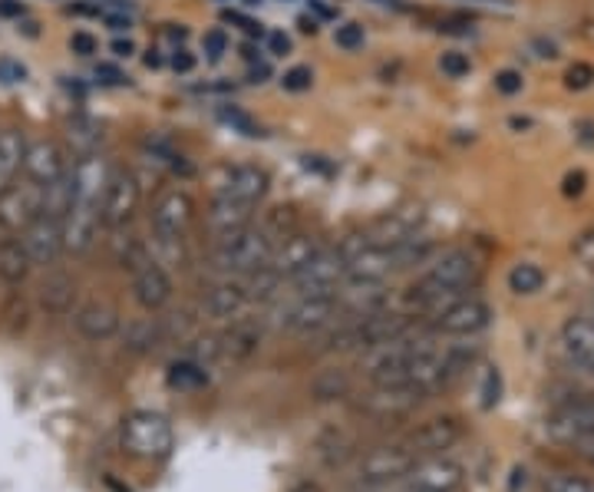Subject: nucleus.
Instances as JSON below:
<instances>
[{"instance_id":"1","label":"nucleus","mask_w":594,"mask_h":492,"mask_svg":"<svg viewBox=\"0 0 594 492\" xmlns=\"http://www.w3.org/2000/svg\"><path fill=\"white\" fill-rule=\"evenodd\" d=\"M120 446L143 462H159L169 459L172 446H176V433L172 423L162 413L153 410H133L123 416L120 423Z\"/></svg>"},{"instance_id":"2","label":"nucleus","mask_w":594,"mask_h":492,"mask_svg":"<svg viewBox=\"0 0 594 492\" xmlns=\"http://www.w3.org/2000/svg\"><path fill=\"white\" fill-rule=\"evenodd\" d=\"M416 462H419V456L410 449L406 439L403 443H380V446L357 456L354 479L360 489H383V485L403 482Z\"/></svg>"},{"instance_id":"3","label":"nucleus","mask_w":594,"mask_h":492,"mask_svg":"<svg viewBox=\"0 0 594 492\" xmlns=\"http://www.w3.org/2000/svg\"><path fill=\"white\" fill-rule=\"evenodd\" d=\"M271 251H274V238L265 228L248 225L235 235L218 238L215 265L222 271H232V275H255L258 268H265L271 261Z\"/></svg>"},{"instance_id":"4","label":"nucleus","mask_w":594,"mask_h":492,"mask_svg":"<svg viewBox=\"0 0 594 492\" xmlns=\"http://www.w3.org/2000/svg\"><path fill=\"white\" fill-rule=\"evenodd\" d=\"M423 400H426V393H419L410 383H370V390L360 393L357 406L370 420H390L393 423V420L410 416Z\"/></svg>"},{"instance_id":"5","label":"nucleus","mask_w":594,"mask_h":492,"mask_svg":"<svg viewBox=\"0 0 594 492\" xmlns=\"http://www.w3.org/2000/svg\"><path fill=\"white\" fill-rule=\"evenodd\" d=\"M489 304L475 294H459L456 301H449L439 314L429 317V331L433 334H446V337H472L479 331L489 327Z\"/></svg>"},{"instance_id":"6","label":"nucleus","mask_w":594,"mask_h":492,"mask_svg":"<svg viewBox=\"0 0 594 492\" xmlns=\"http://www.w3.org/2000/svg\"><path fill=\"white\" fill-rule=\"evenodd\" d=\"M41 219V186L31 179H14L0 189V228L8 235H21L27 225Z\"/></svg>"},{"instance_id":"7","label":"nucleus","mask_w":594,"mask_h":492,"mask_svg":"<svg viewBox=\"0 0 594 492\" xmlns=\"http://www.w3.org/2000/svg\"><path fill=\"white\" fill-rule=\"evenodd\" d=\"M298 291V298H317V294H337L340 281H344V258L337 255V248H317V255L294 275L288 278Z\"/></svg>"},{"instance_id":"8","label":"nucleus","mask_w":594,"mask_h":492,"mask_svg":"<svg viewBox=\"0 0 594 492\" xmlns=\"http://www.w3.org/2000/svg\"><path fill=\"white\" fill-rule=\"evenodd\" d=\"M340 317V301L337 294H317V298H298L284 311V327L298 337H314Z\"/></svg>"},{"instance_id":"9","label":"nucleus","mask_w":594,"mask_h":492,"mask_svg":"<svg viewBox=\"0 0 594 492\" xmlns=\"http://www.w3.org/2000/svg\"><path fill=\"white\" fill-rule=\"evenodd\" d=\"M139 199H143V189H139V179L130 172V169H113V179L107 186V195H103V225L120 232L133 222L136 209H139Z\"/></svg>"},{"instance_id":"10","label":"nucleus","mask_w":594,"mask_h":492,"mask_svg":"<svg viewBox=\"0 0 594 492\" xmlns=\"http://www.w3.org/2000/svg\"><path fill=\"white\" fill-rule=\"evenodd\" d=\"M479 258L466 248H449V251H439L433 255L429 268H426V281L439 284V288H449V291H469L475 281H479Z\"/></svg>"},{"instance_id":"11","label":"nucleus","mask_w":594,"mask_h":492,"mask_svg":"<svg viewBox=\"0 0 594 492\" xmlns=\"http://www.w3.org/2000/svg\"><path fill=\"white\" fill-rule=\"evenodd\" d=\"M462 482H466V469L442 452V456H423V459L410 469V476L403 479V489H419V492H462Z\"/></svg>"},{"instance_id":"12","label":"nucleus","mask_w":594,"mask_h":492,"mask_svg":"<svg viewBox=\"0 0 594 492\" xmlns=\"http://www.w3.org/2000/svg\"><path fill=\"white\" fill-rule=\"evenodd\" d=\"M60 228H64V251L83 255V251H90L93 242L100 238V228H103V209H100L97 202L74 199V205H70V212L64 215Z\"/></svg>"},{"instance_id":"13","label":"nucleus","mask_w":594,"mask_h":492,"mask_svg":"<svg viewBox=\"0 0 594 492\" xmlns=\"http://www.w3.org/2000/svg\"><path fill=\"white\" fill-rule=\"evenodd\" d=\"M466 436V423L459 420V416H433V420H426V423H419L410 436H406V443H410V449L423 459V456H442V452H449L459 439Z\"/></svg>"},{"instance_id":"14","label":"nucleus","mask_w":594,"mask_h":492,"mask_svg":"<svg viewBox=\"0 0 594 492\" xmlns=\"http://www.w3.org/2000/svg\"><path fill=\"white\" fill-rule=\"evenodd\" d=\"M153 232L166 235V238H182L186 228L195 222V199L186 189H169L156 199L153 205Z\"/></svg>"},{"instance_id":"15","label":"nucleus","mask_w":594,"mask_h":492,"mask_svg":"<svg viewBox=\"0 0 594 492\" xmlns=\"http://www.w3.org/2000/svg\"><path fill=\"white\" fill-rule=\"evenodd\" d=\"M67 172H70V182H74V199L103 205L107 186L113 179L110 159H103L100 153H87V156H77V163Z\"/></svg>"},{"instance_id":"16","label":"nucleus","mask_w":594,"mask_h":492,"mask_svg":"<svg viewBox=\"0 0 594 492\" xmlns=\"http://www.w3.org/2000/svg\"><path fill=\"white\" fill-rule=\"evenodd\" d=\"M172 291H176L172 275L156 258H149L143 268L133 271V298L143 311H149V314L162 311L172 301Z\"/></svg>"},{"instance_id":"17","label":"nucleus","mask_w":594,"mask_h":492,"mask_svg":"<svg viewBox=\"0 0 594 492\" xmlns=\"http://www.w3.org/2000/svg\"><path fill=\"white\" fill-rule=\"evenodd\" d=\"M70 163L67 153L60 149V143L54 139H34L24 149V179L37 182V186H51L54 179L67 176Z\"/></svg>"},{"instance_id":"18","label":"nucleus","mask_w":594,"mask_h":492,"mask_svg":"<svg viewBox=\"0 0 594 492\" xmlns=\"http://www.w3.org/2000/svg\"><path fill=\"white\" fill-rule=\"evenodd\" d=\"M21 242L34 265H54L64 255V228H60V222H54L47 215H41L34 225H27L21 232Z\"/></svg>"},{"instance_id":"19","label":"nucleus","mask_w":594,"mask_h":492,"mask_svg":"<svg viewBox=\"0 0 594 492\" xmlns=\"http://www.w3.org/2000/svg\"><path fill=\"white\" fill-rule=\"evenodd\" d=\"M74 324H77V334L93 340V344H103V340H113L123 327V317L113 304L107 301H90L83 308H77L74 314Z\"/></svg>"},{"instance_id":"20","label":"nucleus","mask_w":594,"mask_h":492,"mask_svg":"<svg viewBox=\"0 0 594 492\" xmlns=\"http://www.w3.org/2000/svg\"><path fill=\"white\" fill-rule=\"evenodd\" d=\"M317 248H321V242L314 238V235H304V232H291V235H284V242L281 245H274V251H271V261H268V268H274L284 281L288 278H294L314 255H317Z\"/></svg>"},{"instance_id":"21","label":"nucleus","mask_w":594,"mask_h":492,"mask_svg":"<svg viewBox=\"0 0 594 492\" xmlns=\"http://www.w3.org/2000/svg\"><path fill=\"white\" fill-rule=\"evenodd\" d=\"M561 350L574 367L594 373V321L591 317H571L561 327Z\"/></svg>"},{"instance_id":"22","label":"nucleus","mask_w":594,"mask_h":492,"mask_svg":"<svg viewBox=\"0 0 594 492\" xmlns=\"http://www.w3.org/2000/svg\"><path fill=\"white\" fill-rule=\"evenodd\" d=\"M268 186H271V179H268V172L261 166H235V169L225 172V182H222L218 195L258 205V199H265Z\"/></svg>"},{"instance_id":"23","label":"nucleus","mask_w":594,"mask_h":492,"mask_svg":"<svg viewBox=\"0 0 594 492\" xmlns=\"http://www.w3.org/2000/svg\"><path fill=\"white\" fill-rule=\"evenodd\" d=\"M393 275L390 248L383 245H363L347 265H344V281H386Z\"/></svg>"},{"instance_id":"24","label":"nucleus","mask_w":594,"mask_h":492,"mask_svg":"<svg viewBox=\"0 0 594 492\" xmlns=\"http://www.w3.org/2000/svg\"><path fill=\"white\" fill-rule=\"evenodd\" d=\"M248 304H251V298H248L245 281H222V284L209 288V294L202 301L205 314L215 321H235Z\"/></svg>"},{"instance_id":"25","label":"nucleus","mask_w":594,"mask_h":492,"mask_svg":"<svg viewBox=\"0 0 594 492\" xmlns=\"http://www.w3.org/2000/svg\"><path fill=\"white\" fill-rule=\"evenodd\" d=\"M251 215H255V205L248 202H238V199H228V195H218L209 209V225L218 238L225 235H235L242 228L251 225Z\"/></svg>"},{"instance_id":"26","label":"nucleus","mask_w":594,"mask_h":492,"mask_svg":"<svg viewBox=\"0 0 594 492\" xmlns=\"http://www.w3.org/2000/svg\"><path fill=\"white\" fill-rule=\"evenodd\" d=\"M261 350V331L255 324H232L228 334H222V360H232V364H248L251 357H258Z\"/></svg>"},{"instance_id":"27","label":"nucleus","mask_w":594,"mask_h":492,"mask_svg":"<svg viewBox=\"0 0 594 492\" xmlns=\"http://www.w3.org/2000/svg\"><path fill=\"white\" fill-rule=\"evenodd\" d=\"M551 416L568 420L574 426L594 429V393H581V390H561L551 400Z\"/></svg>"},{"instance_id":"28","label":"nucleus","mask_w":594,"mask_h":492,"mask_svg":"<svg viewBox=\"0 0 594 492\" xmlns=\"http://www.w3.org/2000/svg\"><path fill=\"white\" fill-rule=\"evenodd\" d=\"M545 429H548V436H551L554 443L568 446L571 452H578L581 459H587V462L594 466V429L574 426V423H568V420L551 416V413H548V420H545Z\"/></svg>"},{"instance_id":"29","label":"nucleus","mask_w":594,"mask_h":492,"mask_svg":"<svg viewBox=\"0 0 594 492\" xmlns=\"http://www.w3.org/2000/svg\"><path fill=\"white\" fill-rule=\"evenodd\" d=\"M31 268H34V261H31V255H27L21 238H4V242H0V281L18 288V284H24L31 278Z\"/></svg>"},{"instance_id":"30","label":"nucleus","mask_w":594,"mask_h":492,"mask_svg":"<svg viewBox=\"0 0 594 492\" xmlns=\"http://www.w3.org/2000/svg\"><path fill=\"white\" fill-rule=\"evenodd\" d=\"M354 393V377L340 367H327L311 380V400L314 403H340Z\"/></svg>"},{"instance_id":"31","label":"nucleus","mask_w":594,"mask_h":492,"mask_svg":"<svg viewBox=\"0 0 594 492\" xmlns=\"http://www.w3.org/2000/svg\"><path fill=\"white\" fill-rule=\"evenodd\" d=\"M24 149H27V139L21 130H0V189L11 186L21 176Z\"/></svg>"},{"instance_id":"32","label":"nucleus","mask_w":594,"mask_h":492,"mask_svg":"<svg viewBox=\"0 0 594 492\" xmlns=\"http://www.w3.org/2000/svg\"><path fill=\"white\" fill-rule=\"evenodd\" d=\"M416 228H419V215H413V212H390L386 219H380L367 235H370V242L373 245H383V248H390V245H396V242H403V238H410V235H416Z\"/></svg>"},{"instance_id":"33","label":"nucleus","mask_w":594,"mask_h":492,"mask_svg":"<svg viewBox=\"0 0 594 492\" xmlns=\"http://www.w3.org/2000/svg\"><path fill=\"white\" fill-rule=\"evenodd\" d=\"M74 301H77V284L74 278L67 275H51L41 288V308L54 317H64L74 311Z\"/></svg>"},{"instance_id":"34","label":"nucleus","mask_w":594,"mask_h":492,"mask_svg":"<svg viewBox=\"0 0 594 492\" xmlns=\"http://www.w3.org/2000/svg\"><path fill=\"white\" fill-rule=\"evenodd\" d=\"M120 334H123V347L133 350V354H149L166 337V331H162V324L156 317H136L126 327H120Z\"/></svg>"},{"instance_id":"35","label":"nucleus","mask_w":594,"mask_h":492,"mask_svg":"<svg viewBox=\"0 0 594 492\" xmlns=\"http://www.w3.org/2000/svg\"><path fill=\"white\" fill-rule=\"evenodd\" d=\"M436 255V245L423 235H410L396 245H390V261H393V271H410L416 265H429Z\"/></svg>"},{"instance_id":"36","label":"nucleus","mask_w":594,"mask_h":492,"mask_svg":"<svg viewBox=\"0 0 594 492\" xmlns=\"http://www.w3.org/2000/svg\"><path fill=\"white\" fill-rule=\"evenodd\" d=\"M74 205V182H70V172L54 179L51 186H41V215L54 219V222H64V215L70 212Z\"/></svg>"},{"instance_id":"37","label":"nucleus","mask_w":594,"mask_h":492,"mask_svg":"<svg viewBox=\"0 0 594 492\" xmlns=\"http://www.w3.org/2000/svg\"><path fill=\"white\" fill-rule=\"evenodd\" d=\"M209 383V367L195 364V360H179L169 367V387L176 390H199Z\"/></svg>"},{"instance_id":"38","label":"nucleus","mask_w":594,"mask_h":492,"mask_svg":"<svg viewBox=\"0 0 594 492\" xmlns=\"http://www.w3.org/2000/svg\"><path fill=\"white\" fill-rule=\"evenodd\" d=\"M146 153H149V163H156V166H166V169H172V172H179V169H189V163L182 159V153L166 139V136H149L146 143Z\"/></svg>"},{"instance_id":"39","label":"nucleus","mask_w":594,"mask_h":492,"mask_svg":"<svg viewBox=\"0 0 594 492\" xmlns=\"http://www.w3.org/2000/svg\"><path fill=\"white\" fill-rule=\"evenodd\" d=\"M113 255H116L120 268H130V271H136V268H143L149 261V248L133 235H120L113 242Z\"/></svg>"},{"instance_id":"40","label":"nucleus","mask_w":594,"mask_h":492,"mask_svg":"<svg viewBox=\"0 0 594 492\" xmlns=\"http://www.w3.org/2000/svg\"><path fill=\"white\" fill-rule=\"evenodd\" d=\"M281 284H284V278H281L274 268L265 265V268H258L255 275H248V284H245V288H248V298H251V301H271V298L281 291Z\"/></svg>"},{"instance_id":"41","label":"nucleus","mask_w":594,"mask_h":492,"mask_svg":"<svg viewBox=\"0 0 594 492\" xmlns=\"http://www.w3.org/2000/svg\"><path fill=\"white\" fill-rule=\"evenodd\" d=\"M541 284H545V271L531 261H522L508 271V288L515 294H535V291H541Z\"/></svg>"},{"instance_id":"42","label":"nucleus","mask_w":594,"mask_h":492,"mask_svg":"<svg viewBox=\"0 0 594 492\" xmlns=\"http://www.w3.org/2000/svg\"><path fill=\"white\" fill-rule=\"evenodd\" d=\"M541 492H594V479H587V476H578V472H568V469H561V472H551V476H545V482H541Z\"/></svg>"},{"instance_id":"43","label":"nucleus","mask_w":594,"mask_h":492,"mask_svg":"<svg viewBox=\"0 0 594 492\" xmlns=\"http://www.w3.org/2000/svg\"><path fill=\"white\" fill-rule=\"evenodd\" d=\"M70 139H74L77 153H80V156H87V153H97V146L103 143V133H100V126H97V123L77 120V123L70 126Z\"/></svg>"},{"instance_id":"44","label":"nucleus","mask_w":594,"mask_h":492,"mask_svg":"<svg viewBox=\"0 0 594 492\" xmlns=\"http://www.w3.org/2000/svg\"><path fill=\"white\" fill-rule=\"evenodd\" d=\"M218 120L225 123V126H232V130H238V133H245V136H261V130L255 126V120L248 116V113H242V110H218Z\"/></svg>"},{"instance_id":"45","label":"nucleus","mask_w":594,"mask_h":492,"mask_svg":"<svg viewBox=\"0 0 594 492\" xmlns=\"http://www.w3.org/2000/svg\"><path fill=\"white\" fill-rule=\"evenodd\" d=\"M311 83H314L311 67H291V70L281 77V87H284L288 93H304V90H311Z\"/></svg>"},{"instance_id":"46","label":"nucleus","mask_w":594,"mask_h":492,"mask_svg":"<svg viewBox=\"0 0 594 492\" xmlns=\"http://www.w3.org/2000/svg\"><path fill=\"white\" fill-rule=\"evenodd\" d=\"M439 70H442L446 77L459 80V77H466V74H469V57H466V54H459V51H449V54H442Z\"/></svg>"},{"instance_id":"47","label":"nucleus","mask_w":594,"mask_h":492,"mask_svg":"<svg viewBox=\"0 0 594 492\" xmlns=\"http://www.w3.org/2000/svg\"><path fill=\"white\" fill-rule=\"evenodd\" d=\"M334 41H337V47H344V51H360V47H363V27H360V24H344V27H337Z\"/></svg>"},{"instance_id":"48","label":"nucleus","mask_w":594,"mask_h":492,"mask_svg":"<svg viewBox=\"0 0 594 492\" xmlns=\"http://www.w3.org/2000/svg\"><path fill=\"white\" fill-rule=\"evenodd\" d=\"M202 51H205L209 60H222V57L228 54V37H225V31H209V34L202 37Z\"/></svg>"},{"instance_id":"49","label":"nucleus","mask_w":594,"mask_h":492,"mask_svg":"<svg viewBox=\"0 0 594 492\" xmlns=\"http://www.w3.org/2000/svg\"><path fill=\"white\" fill-rule=\"evenodd\" d=\"M70 51H74L77 57H93V54L100 51V44H97V37H93V34L77 31V34L70 37Z\"/></svg>"},{"instance_id":"50","label":"nucleus","mask_w":594,"mask_h":492,"mask_svg":"<svg viewBox=\"0 0 594 492\" xmlns=\"http://www.w3.org/2000/svg\"><path fill=\"white\" fill-rule=\"evenodd\" d=\"M27 77L24 64L11 60V57H0V83H21Z\"/></svg>"},{"instance_id":"51","label":"nucleus","mask_w":594,"mask_h":492,"mask_svg":"<svg viewBox=\"0 0 594 492\" xmlns=\"http://www.w3.org/2000/svg\"><path fill=\"white\" fill-rule=\"evenodd\" d=\"M495 90H498V93H505V97L518 93V90H522V74H515V70H502V74L495 77Z\"/></svg>"},{"instance_id":"52","label":"nucleus","mask_w":594,"mask_h":492,"mask_svg":"<svg viewBox=\"0 0 594 492\" xmlns=\"http://www.w3.org/2000/svg\"><path fill=\"white\" fill-rule=\"evenodd\" d=\"M97 77H100L103 83H110V87H123V83L130 80V77H126L123 70H116V67H110V64H100Z\"/></svg>"},{"instance_id":"53","label":"nucleus","mask_w":594,"mask_h":492,"mask_svg":"<svg viewBox=\"0 0 594 492\" xmlns=\"http://www.w3.org/2000/svg\"><path fill=\"white\" fill-rule=\"evenodd\" d=\"M268 47H271V54H274V57H288V54H291V41H288L281 31L268 34Z\"/></svg>"},{"instance_id":"54","label":"nucleus","mask_w":594,"mask_h":492,"mask_svg":"<svg viewBox=\"0 0 594 492\" xmlns=\"http://www.w3.org/2000/svg\"><path fill=\"white\" fill-rule=\"evenodd\" d=\"M172 67H176L179 74H189V70L195 67V57H192L189 51H176V57H172Z\"/></svg>"},{"instance_id":"55","label":"nucleus","mask_w":594,"mask_h":492,"mask_svg":"<svg viewBox=\"0 0 594 492\" xmlns=\"http://www.w3.org/2000/svg\"><path fill=\"white\" fill-rule=\"evenodd\" d=\"M0 14H4V18H21L24 4H21V0H0Z\"/></svg>"},{"instance_id":"56","label":"nucleus","mask_w":594,"mask_h":492,"mask_svg":"<svg viewBox=\"0 0 594 492\" xmlns=\"http://www.w3.org/2000/svg\"><path fill=\"white\" fill-rule=\"evenodd\" d=\"M291 492H327L317 479H301V482H294L291 485Z\"/></svg>"},{"instance_id":"57","label":"nucleus","mask_w":594,"mask_h":492,"mask_svg":"<svg viewBox=\"0 0 594 492\" xmlns=\"http://www.w3.org/2000/svg\"><path fill=\"white\" fill-rule=\"evenodd\" d=\"M113 54H116V57H133V54H136V44H133L130 37H126V41H116V44H113Z\"/></svg>"},{"instance_id":"58","label":"nucleus","mask_w":594,"mask_h":492,"mask_svg":"<svg viewBox=\"0 0 594 492\" xmlns=\"http://www.w3.org/2000/svg\"><path fill=\"white\" fill-rule=\"evenodd\" d=\"M587 77H591V70H587V67H578V70H571V74H568V83H571V87H584V83H587Z\"/></svg>"},{"instance_id":"59","label":"nucleus","mask_w":594,"mask_h":492,"mask_svg":"<svg viewBox=\"0 0 594 492\" xmlns=\"http://www.w3.org/2000/svg\"><path fill=\"white\" fill-rule=\"evenodd\" d=\"M248 77H251V83H265V77H268V64H251Z\"/></svg>"},{"instance_id":"60","label":"nucleus","mask_w":594,"mask_h":492,"mask_svg":"<svg viewBox=\"0 0 594 492\" xmlns=\"http://www.w3.org/2000/svg\"><path fill=\"white\" fill-rule=\"evenodd\" d=\"M311 8H314L317 18H334V11H330L327 4H321V0H311Z\"/></svg>"},{"instance_id":"61","label":"nucleus","mask_w":594,"mask_h":492,"mask_svg":"<svg viewBox=\"0 0 594 492\" xmlns=\"http://www.w3.org/2000/svg\"><path fill=\"white\" fill-rule=\"evenodd\" d=\"M301 31H304V34H314V31H317V21H314V18H301Z\"/></svg>"},{"instance_id":"62","label":"nucleus","mask_w":594,"mask_h":492,"mask_svg":"<svg viewBox=\"0 0 594 492\" xmlns=\"http://www.w3.org/2000/svg\"><path fill=\"white\" fill-rule=\"evenodd\" d=\"M245 4H258V0H245Z\"/></svg>"},{"instance_id":"63","label":"nucleus","mask_w":594,"mask_h":492,"mask_svg":"<svg viewBox=\"0 0 594 492\" xmlns=\"http://www.w3.org/2000/svg\"><path fill=\"white\" fill-rule=\"evenodd\" d=\"M218 4H225V0H218Z\"/></svg>"}]
</instances>
